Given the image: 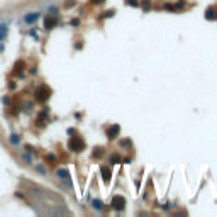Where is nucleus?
<instances>
[{"mask_svg":"<svg viewBox=\"0 0 217 217\" xmlns=\"http://www.w3.org/2000/svg\"><path fill=\"white\" fill-rule=\"evenodd\" d=\"M68 148H70V151H73V153H81V151L85 149V141L81 139L80 136H75V137H71V139L68 141Z\"/></svg>","mask_w":217,"mask_h":217,"instance_id":"f257e3e1","label":"nucleus"},{"mask_svg":"<svg viewBox=\"0 0 217 217\" xmlns=\"http://www.w3.org/2000/svg\"><path fill=\"white\" fill-rule=\"evenodd\" d=\"M49 88H48L46 85H43V87H39L38 88V92H36V100L38 102H46L48 98H49Z\"/></svg>","mask_w":217,"mask_h":217,"instance_id":"f03ea898","label":"nucleus"},{"mask_svg":"<svg viewBox=\"0 0 217 217\" xmlns=\"http://www.w3.org/2000/svg\"><path fill=\"white\" fill-rule=\"evenodd\" d=\"M112 207H114L117 212H122L124 207H126V199H124L122 195H115L114 199H112Z\"/></svg>","mask_w":217,"mask_h":217,"instance_id":"7ed1b4c3","label":"nucleus"},{"mask_svg":"<svg viewBox=\"0 0 217 217\" xmlns=\"http://www.w3.org/2000/svg\"><path fill=\"white\" fill-rule=\"evenodd\" d=\"M119 132H120V126H119V124H114V126H110V127L105 131V134H107L109 139H115Z\"/></svg>","mask_w":217,"mask_h":217,"instance_id":"20e7f679","label":"nucleus"},{"mask_svg":"<svg viewBox=\"0 0 217 217\" xmlns=\"http://www.w3.org/2000/svg\"><path fill=\"white\" fill-rule=\"evenodd\" d=\"M58 26V17L56 15H48L46 19H44V27L46 29H53V27Z\"/></svg>","mask_w":217,"mask_h":217,"instance_id":"39448f33","label":"nucleus"},{"mask_svg":"<svg viewBox=\"0 0 217 217\" xmlns=\"http://www.w3.org/2000/svg\"><path fill=\"white\" fill-rule=\"evenodd\" d=\"M39 17H41V14L39 12H29V14L24 15V22H26V24H34Z\"/></svg>","mask_w":217,"mask_h":217,"instance_id":"423d86ee","label":"nucleus"},{"mask_svg":"<svg viewBox=\"0 0 217 217\" xmlns=\"http://www.w3.org/2000/svg\"><path fill=\"white\" fill-rule=\"evenodd\" d=\"M100 173H102V176H104V182H105V183H109V182H110V176H112V171H110V168H107V166H102V168H100Z\"/></svg>","mask_w":217,"mask_h":217,"instance_id":"0eeeda50","label":"nucleus"},{"mask_svg":"<svg viewBox=\"0 0 217 217\" xmlns=\"http://www.w3.org/2000/svg\"><path fill=\"white\" fill-rule=\"evenodd\" d=\"M56 176H58L60 180H70V173H68L66 168H60V170L56 171Z\"/></svg>","mask_w":217,"mask_h":217,"instance_id":"6e6552de","label":"nucleus"},{"mask_svg":"<svg viewBox=\"0 0 217 217\" xmlns=\"http://www.w3.org/2000/svg\"><path fill=\"white\" fill-rule=\"evenodd\" d=\"M24 66H26V64H24V61H19V63H15V70H14V75H21L22 71H24Z\"/></svg>","mask_w":217,"mask_h":217,"instance_id":"1a4fd4ad","label":"nucleus"},{"mask_svg":"<svg viewBox=\"0 0 217 217\" xmlns=\"http://www.w3.org/2000/svg\"><path fill=\"white\" fill-rule=\"evenodd\" d=\"M215 10L214 9H207L205 10V19H207V21H212V19H215Z\"/></svg>","mask_w":217,"mask_h":217,"instance_id":"9d476101","label":"nucleus"},{"mask_svg":"<svg viewBox=\"0 0 217 217\" xmlns=\"http://www.w3.org/2000/svg\"><path fill=\"white\" fill-rule=\"evenodd\" d=\"M38 124H39V126H44V124H46V110H43L41 114H39V117H38Z\"/></svg>","mask_w":217,"mask_h":217,"instance_id":"9b49d317","label":"nucleus"},{"mask_svg":"<svg viewBox=\"0 0 217 217\" xmlns=\"http://www.w3.org/2000/svg\"><path fill=\"white\" fill-rule=\"evenodd\" d=\"M10 143H12V144H19V143H21L19 134H10Z\"/></svg>","mask_w":217,"mask_h":217,"instance_id":"f8f14e48","label":"nucleus"},{"mask_svg":"<svg viewBox=\"0 0 217 217\" xmlns=\"http://www.w3.org/2000/svg\"><path fill=\"white\" fill-rule=\"evenodd\" d=\"M7 34V24H0V39Z\"/></svg>","mask_w":217,"mask_h":217,"instance_id":"ddd939ff","label":"nucleus"},{"mask_svg":"<svg viewBox=\"0 0 217 217\" xmlns=\"http://www.w3.org/2000/svg\"><path fill=\"white\" fill-rule=\"evenodd\" d=\"M92 207L100 210V209H102V202H100V200H94V202H92Z\"/></svg>","mask_w":217,"mask_h":217,"instance_id":"4468645a","label":"nucleus"},{"mask_svg":"<svg viewBox=\"0 0 217 217\" xmlns=\"http://www.w3.org/2000/svg\"><path fill=\"white\" fill-rule=\"evenodd\" d=\"M100 154H104V149H102V148H95V151H94V158H98Z\"/></svg>","mask_w":217,"mask_h":217,"instance_id":"2eb2a0df","label":"nucleus"},{"mask_svg":"<svg viewBox=\"0 0 217 217\" xmlns=\"http://www.w3.org/2000/svg\"><path fill=\"white\" fill-rule=\"evenodd\" d=\"M143 9H144V10H149V9H151V2H149V0L143 2Z\"/></svg>","mask_w":217,"mask_h":217,"instance_id":"dca6fc26","label":"nucleus"},{"mask_svg":"<svg viewBox=\"0 0 217 217\" xmlns=\"http://www.w3.org/2000/svg\"><path fill=\"white\" fill-rule=\"evenodd\" d=\"M119 161H120V158H119V156H115V154L110 158V165H115V163H119Z\"/></svg>","mask_w":217,"mask_h":217,"instance_id":"f3484780","label":"nucleus"},{"mask_svg":"<svg viewBox=\"0 0 217 217\" xmlns=\"http://www.w3.org/2000/svg\"><path fill=\"white\" fill-rule=\"evenodd\" d=\"M115 14V10H109V12H105V15H104V19H109V17H112Z\"/></svg>","mask_w":217,"mask_h":217,"instance_id":"a211bd4d","label":"nucleus"},{"mask_svg":"<svg viewBox=\"0 0 217 217\" xmlns=\"http://www.w3.org/2000/svg\"><path fill=\"white\" fill-rule=\"evenodd\" d=\"M126 4H127V5H131V7H137V2H136V0H127Z\"/></svg>","mask_w":217,"mask_h":217,"instance_id":"6ab92c4d","label":"nucleus"},{"mask_svg":"<svg viewBox=\"0 0 217 217\" xmlns=\"http://www.w3.org/2000/svg\"><path fill=\"white\" fill-rule=\"evenodd\" d=\"M120 146H131V141L129 139H122L120 141Z\"/></svg>","mask_w":217,"mask_h":217,"instance_id":"aec40b11","label":"nucleus"},{"mask_svg":"<svg viewBox=\"0 0 217 217\" xmlns=\"http://www.w3.org/2000/svg\"><path fill=\"white\" fill-rule=\"evenodd\" d=\"M105 0H92V4H95V5H100V4H104Z\"/></svg>","mask_w":217,"mask_h":217,"instance_id":"412c9836","label":"nucleus"},{"mask_svg":"<svg viewBox=\"0 0 217 217\" xmlns=\"http://www.w3.org/2000/svg\"><path fill=\"white\" fill-rule=\"evenodd\" d=\"M78 24H80V21H78V19H73V21H71V26H78Z\"/></svg>","mask_w":217,"mask_h":217,"instance_id":"4be33fe9","label":"nucleus"},{"mask_svg":"<svg viewBox=\"0 0 217 217\" xmlns=\"http://www.w3.org/2000/svg\"><path fill=\"white\" fill-rule=\"evenodd\" d=\"M26 149H27V151H29V153H34V149H32V146H29V144L26 146Z\"/></svg>","mask_w":217,"mask_h":217,"instance_id":"5701e85b","label":"nucleus"},{"mask_svg":"<svg viewBox=\"0 0 217 217\" xmlns=\"http://www.w3.org/2000/svg\"><path fill=\"white\" fill-rule=\"evenodd\" d=\"M22 158H24V159H26V161H27V163H31V158H29V156H27V154H22Z\"/></svg>","mask_w":217,"mask_h":217,"instance_id":"b1692460","label":"nucleus"},{"mask_svg":"<svg viewBox=\"0 0 217 217\" xmlns=\"http://www.w3.org/2000/svg\"><path fill=\"white\" fill-rule=\"evenodd\" d=\"M215 17H217V15H215Z\"/></svg>","mask_w":217,"mask_h":217,"instance_id":"393cba45","label":"nucleus"}]
</instances>
